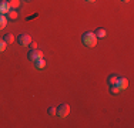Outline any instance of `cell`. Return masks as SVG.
<instances>
[{
	"mask_svg": "<svg viewBox=\"0 0 134 128\" xmlns=\"http://www.w3.org/2000/svg\"><path fill=\"white\" fill-rule=\"evenodd\" d=\"M81 41L86 47H94L96 44H97V37H96V34L91 33V31H86L81 36Z\"/></svg>",
	"mask_w": 134,
	"mask_h": 128,
	"instance_id": "1",
	"label": "cell"
},
{
	"mask_svg": "<svg viewBox=\"0 0 134 128\" xmlns=\"http://www.w3.org/2000/svg\"><path fill=\"white\" fill-rule=\"evenodd\" d=\"M69 114H70V105H69V104L63 102V104H60L59 107H57L56 115H57L59 118H66Z\"/></svg>",
	"mask_w": 134,
	"mask_h": 128,
	"instance_id": "2",
	"label": "cell"
},
{
	"mask_svg": "<svg viewBox=\"0 0 134 128\" xmlns=\"http://www.w3.org/2000/svg\"><path fill=\"white\" fill-rule=\"evenodd\" d=\"M27 59L30 60V61H36V60H39V59H43V51L39 50V49H31L27 53Z\"/></svg>",
	"mask_w": 134,
	"mask_h": 128,
	"instance_id": "3",
	"label": "cell"
},
{
	"mask_svg": "<svg viewBox=\"0 0 134 128\" xmlns=\"http://www.w3.org/2000/svg\"><path fill=\"white\" fill-rule=\"evenodd\" d=\"M17 41H19V44L20 46H30V43H31V37H30V34H19V37H17Z\"/></svg>",
	"mask_w": 134,
	"mask_h": 128,
	"instance_id": "4",
	"label": "cell"
},
{
	"mask_svg": "<svg viewBox=\"0 0 134 128\" xmlns=\"http://www.w3.org/2000/svg\"><path fill=\"white\" fill-rule=\"evenodd\" d=\"M10 4H9V0H0V14H7L10 11Z\"/></svg>",
	"mask_w": 134,
	"mask_h": 128,
	"instance_id": "5",
	"label": "cell"
},
{
	"mask_svg": "<svg viewBox=\"0 0 134 128\" xmlns=\"http://www.w3.org/2000/svg\"><path fill=\"white\" fill-rule=\"evenodd\" d=\"M116 85H117L120 90H126L127 87H129V80L124 78V77H119V78H117Z\"/></svg>",
	"mask_w": 134,
	"mask_h": 128,
	"instance_id": "6",
	"label": "cell"
},
{
	"mask_svg": "<svg viewBox=\"0 0 134 128\" xmlns=\"http://www.w3.org/2000/svg\"><path fill=\"white\" fill-rule=\"evenodd\" d=\"M34 63V67H36L37 70H43L44 67H46V60L44 59H39V60H36V61H33Z\"/></svg>",
	"mask_w": 134,
	"mask_h": 128,
	"instance_id": "7",
	"label": "cell"
},
{
	"mask_svg": "<svg viewBox=\"0 0 134 128\" xmlns=\"http://www.w3.org/2000/svg\"><path fill=\"white\" fill-rule=\"evenodd\" d=\"M94 34H96V37H97V38H104V37L107 36V31L104 30L103 27H98L97 30L94 31Z\"/></svg>",
	"mask_w": 134,
	"mask_h": 128,
	"instance_id": "8",
	"label": "cell"
},
{
	"mask_svg": "<svg viewBox=\"0 0 134 128\" xmlns=\"http://www.w3.org/2000/svg\"><path fill=\"white\" fill-rule=\"evenodd\" d=\"M3 40H4V43L9 46V44H13V41H14V37H13V34L7 33V34H4V37H3Z\"/></svg>",
	"mask_w": 134,
	"mask_h": 128,
	"instance_id": "9",
	"label": "cell"
},
{
	"mask_svg": "<svg viewBox=\"0 0 134 128\" xmlns=\"http://www.w3.org/2000/svg\"><path fill=\"white\" fill-rule=\"evenodd\" d=\"M9 4H10L12 10H16L20 7V0H9Z\"/></svg>",
	"mask_w": 134,
	"mask_h": 128,
	"instance_id": "10",
	"label": "cell"
},
{
	"mask_svg": "<svg viewBox=\"0 0 134 128\" xmlns=\"http://www.w3.org/2000/svg\"><path fill=\"white\" fill-rule=\"evenodd\" d=\"M117 78H119V77H117L116 74H111V75L107 78L108 84H110V85H116V83H117Z\"/></svg>",
	"mask_w": 134,
	"mask_h": 128,
	"instance_id": "11",
	"label": "cell"
},
{
	"mask_svg": "<svg viewBox=\"0 0 134 128\" xmlns=\"http://www.w3.org/2000/svg\"><path fill=\"white\" fill-rule=\"evenodd\" d=\"M7 24V17H4V14H0V30L6 27Z\"/></svg>",
	"mask_w": 134,
	"mask_h": 128,
	"instance_id": "12",
	"label": "cell"
},
{
	"mask_svg": "<svg viewBox=\"0 0 134 128\" xmlns=\"http://www.w3.org/2000/svg\"><path fill=\"white\" fill-rule=\"evenodd\" d=\"M17 11H14V10H10V11H9L7 13V17L9 19H12V20H16V19H17Z\"/></svg>",
	"mask_w": 134,
	"mask_h": 128,
	"instance_id": "13",
	"label": "cell"
},
{
	"mask_svg": "<svg viewBox=\"0 0 134 128\" xmlns=\"http://www.w3.org/2000/svg\"><path fill=\"white\" fill-rule=\"evenodd\" d=\"M120 91H121V90L117 87V85H110V92H111V94H119Z\"/></svg>",
	"mask_w": 134,
	"mask_h": 128,
	"instance_id": "14",
	"label": "cell"
},
{
	"mask_svg": "<svg viewBox=\"0 0 134 128\" xmlns=\"http://www.w3.org/2000/svg\"><path fill=\"white\" fill-rule=\"evenodd\" d=\"M6 47H7V44L4 43V40H3V38H0V53H2V51H4Z\"/></svg>",
	"mask_w": 134,
	"mask_h": 128,
	"instance_id": "15",
	"label": "cell"
},
{
	"mask_svg": "<svg viewBox=\"0 0 134 128\" xmlns=\"http://www.w3.org/2000/svg\"><path fill=\"white\" fill-rule=\"evenodd\" d=\"M56 111H57L56 107H49V114L50 115H56Z\"/></svg>",
	"mask_w": 134,
	"mask_h": 128,
	"instance_id": "16",
	"label": "cell"
},
{
	"mask_svg": "<svg viewBox=\"0 0 134 128\" xmlns=\"http://www.w3.org/2000/svg\"><path fill=\"white\" fill-rule=\"evenodd\" d=\"M30 47H31V49H37V43H36V41H31Z\"/></svg>",
	"mask_w": 134,
	"mask_h": 128,
	"instance_id": "17",
	"label": "cell"
},
{
	"mask_svg": "<svg viewBox=\"0 0 134 128\" xmlns=\"http://www.w3.org/2000/svg\"><path fill=\"white\" fill-rule=\"evenodd\" d=\"M86 2H90V3H93V2H96V0H86Z\"/></svg>",
	"mask_w": 134,
	"mask_h": 128,
	"instance_id": "18",
	"label": "cell"
},
{
	"mask_svg": "<svg viewBox=\"0 0 134 128\" xmlns=\"http://www.w3.org/2000/svg\"><path fill=\"white\" fill-rule=\"evenodd\" d=\"M121 2H123V3H127V2H130V0H121Z\"/></svg>",
	"mask_w": 134,
	"mask_h": 128,
	"instance_id": "19",
	"label": "cell"
},
{
	"mask_svg": "<svg viewBox=\"0 0 134 128\" xmlns=\"http://www.w3.org/2000/svg\"><path fill=\"white\" fill-rule=\"evenodd\" d=\"M26 2H30V0H26Z\"/></svg>",
	"mask_w": 134,
	"mask_h": 128,
	"instance_id": "20",
	"label": "cell"
}]
</instances>
